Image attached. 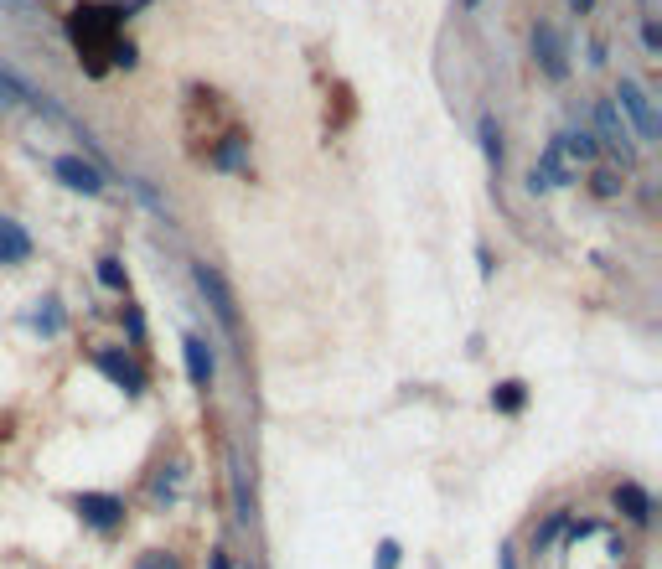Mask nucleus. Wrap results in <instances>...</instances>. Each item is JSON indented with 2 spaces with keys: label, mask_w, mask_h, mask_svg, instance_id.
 <instances>
[{
  "label": "nucleus",
  "mask_w": 662,
  "mask_h": 569,
  "mask_svg": "<svg viewBox=\"0 0 662 569\" xmlns=\"http://www.w3.org/2000/svg\"><path fill=\"white\" fill-rule=\"evenodd\" d=\"M244 161H249V140L244 135H228L218 151H213V166H223V171H238Z\"/></svg>",
  "instance_id": "obj_15"
},
{
  "label": "nucleus",
  "mask_w": 662,
  "mask_h": 569,
  "mask_svg": "<svg viewBox=\"0 0 662 569\" xmlns=\"http://www.w3.org/2000/svg\"><path fill=\"white\" fill-rule=\"evenodd\" d=\"M642 47H647V52H657V47H662V32H657V21H647V26H642Z\"/></svg>",
  "instance_id": "obj_23"
},
{
  "label": "nucleus",
  "mask_w": 662,
  "mask_h": 569,
  "mask_svg": "<svg viewBox=\"0 0 662 569\" xmlns=\"http://www.w3.org/2000/svg\"><path fill=\"white\" fill-rule=\"evenodd\" d=\"M192 285L202 290V301L213 306V316L223 321V332H228V337H238V301H233L228 280L218 275L213 264H192Z\"/></svg>",
  "instance_id": "obj_2"
},
{
  "label": "nucleus",
  "mask_w": 662,
  "mask_h": 569,
  "mask_svg": "<svg viewBox=\"0 0 662 569\" xmlns=\"http://www.w3.org/2000/svg\"><path fill=\"white\" fill-rule=\"evenodd\" d=\"M21 104H32V109H42V114H52V119H63V125H68V114L57 109V104H52L47 94H37V88L26 83L21 73L0 68V114H6V109H21Z\"/></svg>",
  "instance_id": "obj_4"
},
{
  "label": "nucleus",
  "mask_w": 662,
  "mask_h": 569,
  "mask_svg": "<svg viewBox=\"0 0 662 569\" xmlns=\"http://www.w3.org/2000/svg\"><path fill=\"white\" fill-rule=\"evenodd\" d=\"M595 125H600V140H606L621 161H631V135H626V125H621V109H616L611 99H600V104H595Z\"/></svg>",
  "instance_id": "obj_11"
},
{
  "label": "nucleus",
  "mask_w": 662,
  "mask_h": 569,
  "mask_svg": "<svg viewBox=\"0 0 662 569\" xmlns=\"http://www.w3.org/2000/svg\"><path fill=\"white\" fill-rule=\"evenodd\" d=\"M481 151H487L492 166H502V130H497V119H492V114L481 119Z\"/></svg>",
  "instance_id": "obj_18"
},
{
  "label": "nucleus",
  "mask_w": 662,
  "mask_h": 569,
  "mask_svg": "<svg viewBox=\"0 0 662 569\" xmlns=\"http://www.w3.org/2000/svg\"><path fill=\"white\" fill-rule=\"evenodd\" d=\"M135 569H182V559L166 554V549H150V554H140V559H135Z\"/></svg>",
  "instance_id": "obj_20"
},
{
  "label": "nucleus",
  "mask_w": 662,
  "mask_h": 569,
  "mask_svg": "<svg viewBox=\"0 0 662 569\" xmlns=\"http://www.w3.org/2000/svg\"><path fill=\"white\" fill-rule=\"evenodd\" d=\"M99 285L104 290H125V264H119V259H99Z\"/></svg>",
  "instance_id": "obj_19"
},
{
  "label": "nucleus",
  "mask_w": 662,
  "mask_h": 569,
  "mask_svg": "<svg viewBox=\"0 0 662 569\" xmlns=\"http://www.w3.org/2000/svg\"><path fill=\"white\" fill-rule=\"evenodd\" d=\"M533 57H538V68H544L554 83L569 73V63H564V42H559V32H554V26H533Z\"/></svg>",
  "instance_id": "obj_9"
},
{
  "label": "nucleus",
  "mask_w": 662,
  "mask_h": 569,
  "mask_svg": "<svg viewBox=\"0 0 662 569\" xmlns=\"http://www.w3.org/2000/svg\"><path fill=\"white\" fill-rule=\"evenodd\" d=\"M595 197H621V176L616 171H595Z\"/></svg>",
  "instance_id": "obj_21"
},
{
  "label": "nucleus",
  "mask_w": 662,
  "mask_h": 569,
  "mask_svg": "<svg viewBox=\"0 0 662 569\" xmlns=\"http://www.w3.org/2000/svg\"><path fill=\"white\" fill-rule=\"evenodd\" d=\"M611 507L621 518H631V523H652V497H647V487H637V482H621L616 492H611Z\"/></svg>",
  "instance_id": "obj_12"
},
{
  "label": "nucleus",
  "mask_w": 662,
  "mask_h": 569,
  "mask_svg": "<svg viewBox=\"0 0 662 569\" xmlns=\"http://www.w3.org/2000/svg\"><path fill=\"white\" fill-rule=\"evenodd\" d=\"M378 569H399V544H394V538H383V544H378Z\"/></svg>",
  "instance_id": "obj_22"
},
{
  "label": "nucleus",
  "mask_w": 662,
  "mask_h": 569,
  "mask_svg": "<svg viewBox=\"0 0 662 569\" xmlns=\"http://www.w3.org/2000/svg\"><path fill=\"white\" fill-rule=\"evenodd\" d=\"M616 99H621L626 119H631V125H637L642 145H657V114H652V99H647V88H642V83H631V78H621Z\"/></svg>",
  "instance_id": "obj_6"
},
{
  "label": "nucleus",
  "mask_w": 662,
  "mask_h": 569,
  "mask_svg": "<svg viewBox=\"0 0 662 569\" xmlns=\"http://www.w3.org/2000/svg\"><path fill=\"white\" fill-rule=\"evenodd\" d=\"M119 32H125V11H119V6L83 0L78 11H68V42L78 52V63L88 68V78H104L109 63L114 68H135V47Z\"/></svg>",
  "instance_id": "obj_1"
},
{
  "label": "nucleus",
  "mask_w": 662,
  "mask_h": 569,
  "mask_svg": "<svg viewBox=\"0 0 662 569\" xmlns=\"http://www.w3.org/2000/svg\"><path fill=\"white\" fill-rule=\"evenodd\" d=\"M207 569H228V554H223V549H213V554H207Z\"/></svg>",
  "instance_id": "obj_24"
},
{
  "label": "nucleus",
  "mask_w": 662,
  "mask_h": 569,
  "mask_svg": "<svg viewBox=\"0 0 662 569\" xmlns=\"http://www.w3.org/2000/svg\"><path fill=\"white\" fill-rule=\"evenodd\" d=\"M32 259V233L16 218H0V264H26Z\"/></svg>",
  "instance_id": "obj_13"
},
{
  "label": "nucleus",
  "mask_w": 662,
  "mask_h": 569,
  "mask_svg": "<svg viewBox=\"0 0 662 569\" xmlns=\"http://www.w3.org/2000/svg\"><path fill=\"white\" fill-rule=\"evenodd\" d=\"M575 176H580V171L569 166V161L559 156V145L549 140L544 156H538V166H533V176H528V187H533V192H554V187H569Z\"/></svg>",
  "instance_id": "obj_8"
},
{
  "label": "nucleus",
  "mask_w": 662,
  "mask_h": 569,
  "mask_svg": "<svg viewBox=\"0 0 662 569\" xmlns=\"http://www.w3.org/2000/svg\"><path fill=\"white\" fill-rule=\"evenodd\" d=\"M182 357H187V378H192L197 388H207V383H213V373H218V357H213V347H207V337L187 332V337H182Z\"/></svg>",
  "instance_id": "obj_10"
},
{
  "label": "nucleus",
  "mask_w": 662,
  "mask_h": 569,
  "mask_svg": "<svg viewBox=\"0 0 662 569\" xmlns=\"http://www.w3.org/2000/svg\"><path fill=\"white\" fill-rule=\"evenodd\" d=\"M569 6H575L580 16H590V11H595V0H569Z\"/></svg>",
  "instance_id": "obj_25"
},
{
  "label": "nucleus",
  "mask_w": 662,
  "mask_h": 569,
  "mask_svg": "<svg viewBox=\"0 0 662 569\" xmlns=\"http://www.w3.org/2000/svg\"><path fill=\"white\" fill-rule=\"evenodd\" d=\"M554 145H559V156L569 161V166H585V161H595V135L590 130H564V135H554Z\"/></svg>",
  "instance_id": "obj_14"
},
{
  "label": "nucleus",
  "mask_w": 662,
  "mask_h": 569,
  "mask_svg": "<svg viewBox=\"0 0 662 569\" xmlns=\"http://www.w3.org/2000/svg\"><path fill=\"white\" fill-rule=\"evenodd\" d=\"M52 171L63 176V187L83 192V197H104V171L94 161H83V156H57Z\"/></svg>",
  "instance_id": "obj_7"
},
{
  "label": "nucleus",
  "mask_w": 662,
  "mask_h": 569,
  "mask_svg": "<svg viewBox=\"0 0 662 569\" xmlns=\"http://www.w3.org/2000/svg\"><path fill=\"white\" fill-rule=\"evenodd\" d=\"M94 368H99L114 388H125V394H145V368L135 363L130 352H119V347H99V352H94Z\"/></svg>",
  "instance_id": "obj_3"
},
{
  "label": "nucleus",
  "mask_w": 662,
  "mask_h": 569,
  "mask_svg": "<svg viewBox=\"0 0 662 569\" xmlns=\"http://www.w3.org/2000/svg\"><path fill=\"white\" fill-rule=\"evenodd\" d=\"M528 404V388L518 383V378H507V383H497V394H492V409H502V414H518Z\"/></svg>",
  "instance_id": "obj_16"
},
{
  "label": "nucleus",
  "mask_w": 662,
  "mask_h": 569,
  "mask_svg": "<svg viewBox=\"0 0 662 569\" xmlns=\"http://www.w3.org/2000/svg\"><path fill=\"white\" fill-rule=\"evenodd\" d=\"M73 507H78L83 528H99V533H114L119 523H125V502L109 497V492H78Z\"/></svg>",
  "instance_id": "obj_5"
},
{
  "label": "nucleus",
  "mask_w": 662,
  "mask_h": 569,
  "mask_svg": "<svg viewBox=\"0 0 662 569\" xmlns=\"http://www.w3.org/2000/svg\"><path fill=\"white\" fill-rule=\"evenodd\" d=\"M32 326H37V332L42 337H57V332H63V306H57V301H37V311H32Z\"/></svg>",
  "instance_id": "obj_17"
}]
</instances>
